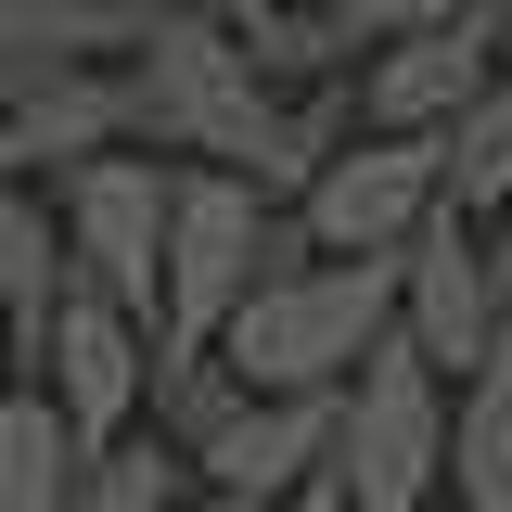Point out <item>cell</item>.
Wrapping results in <instances>:
<instances>
[{
  "instance_id": "2e32d148",
  "label": "cell",
  "mask_w": 512,
  "mask_h": 512,
  "mask_svg": "<svg viewBox=\"0 0 512 512\" xmlns=\"http://www.w3.org/2000/svg\"><path fill=\"white\" fill-rule=\"evenodd\" d=\"M180 487H192V461L154 436V423H128V436H103L77 461V500L64 512H180Z\"/></svg>"
},
{
  "instance_id": "44dd1931",
  "label": "cell",
  "mask_w": 512,
  "mask_h": 512,
  "mask_svg": "<svg viewBox=\"0 0 512 512\" xmlns=\"http://www.w3.org/2000/svg\"><path fill=\"white\" fill-rule=\"evenodd\" d=\"M205 13H218V26H256V13H282V0H205Z\"/></svg>"
},
{
  "instance_id": "3957f363",
  "label": "cell",
  "mask_w": 512,
  "mask_h": 512,
  "mask_svg": "<svg viewBox=\"0 0 512 512\" xmlns=\"http://www.w3.org/2000/svg\"><path fill=\"white\" fill-rule=\"evenodd\" d=\"M295 256H320V244L282 192H256L244 167H180L167 180V320H154V346H218L231 308Z\"/></svg>"
},
{
  "instance_id": "5b68a950",
  "label": "cell",
  "mask_w": 512,
  "mask_h": 512,
  "mask_svg": "<svg viewBox=\"0 0 512 512\" xmlns=\"http://www.w3.org/2000/svg\"><path fill=\"white\" fill-rule=\"evenodd\" d=\"M167 154H90V167H64L52 180V218H64V282L77 295H103L128 320H167Z\"/></svg>"
},
{
  "instance_id": "30bf717a",
  "label": "cell",
  "mask_w": 512,
  "mask_h": 512,
  "mask_svg": "<svg viewBox=\"0 0 512 512\" xmlns=\"http://www.w3.org/2000/svg\"><path fill=\"white\" fill-rule=\"evenodd\" d=\"M128 141V90L116 64H0V180L52 192L64 167L116 154Z\"/></svg>"
},
{
  "instance_id": "6da1fadb",
  "label": "cell",
  "mask_w": 512,
  "mask_h": 512,
  "mask_svg": "<svg viewBox=\"0 0 512 512\" xmlns=\"http://www.w3.org/2000/svg\"><path fill=\"white\" fill-rule=\"evenodd\" d=\"M128 90V141L167 154V167H269V128H282V90L244 64V39L205 13V0H167L141 39L116 52Z\"/></svg>"
},
{
  "instance_id": "5bb4252c",
  "label": "cell",
  "mask_w": 512,
  "mask_h": 512,
  "mask_svg": "<svg viewBox=\"0 0 512 512\" xmlns=\"http://www.w3.org/2000/svg\"><path fill=\"white\" fill-rule=\"evenodd\" d=\"M77 461H90V448H77V423H64L52 410V384H0V512H64L77 500Z\"/></svg>"
},
{
  "instance_id": "277c9868",
  "label": "cell",
  "mask_w": 512,
  "mask_h": 512,
  "mask_svg": "<svg viewBox=\"0 0 512 512\" xmlns=\"http://www.w3.org/2000/svg\"><path fill=\"white\" fill-rule=\"evenodd\" d=\"M320 474L359 512H423L448 487V372L397 320L359 346V372L333 384V461H320Z\"/></svg>"
},
{
  "instance_id": "7402d4cb",
  "label": "cell",
  "mask_w": 512,
  "mask_h": 512,
  "mask_svg": "<svg viewBox=\"0 0 512 512\" xmlns=\"http://www.w3.org/2000/svg\"><path fill=\"white\" fill-rule=\"evenodd\" d=\"M0 384H13V320H0Z\"/></svg>"
},
{
  "instance_id": "ac0fdd59",
  "label": "cell",
  "mask_w": 512,
  "mask_h": 512,
  "mask_svg": "<svg viewBox=\"0 0 512 512\" xmlns=\"http://www.w3.org/2000/svg\"><path fill=\"white\" fill-rule=\"evenodd\" d=\"M308 13H333V26H346L359 52H384V39H397V26H423L436 0H308Z\"/></svg>"
},
{
  "instance_id": "9a60e30c",
  "label": "cell",
  "mask_w": 512,
  "mask_h": 512,
  "mask_svg": "<svg viewBox=\"0 0 512 512\" xmlns=\"http://www.w3.org/2000/svg\"><path fill=\"white\" fill-rule=\"evenodd\" d=\"M436 141H448V205H461V218H500L512 205V64L436 128Z\"/></svg>"
},
{
  "instance_id": "ba28073f",
  "label": "cell",
  "mask_w": 512,
  "mask_h": 512,
  "mask_svg": "<svg viewBox=\"0 0 512 512\" xmlns=\"http://www.w3.org/2000/svg\"><path fill=\"white\" fill-rule=\"evenodd\" d=\"M26 384H52V410L77 423V448L128 436V423H141V384H154V320H128V308H103V295L64 282V308H52V333H39Z\"/></svg>"
},
{
  "instance_id": "d6986e66",
  "label": "cell",
  "mask_w": 512,
  "mask_h": 512,
  "mask_svg": "<svg viewBox=\"0 0 512 512\" xmlns=\"http://www.w3.org/2000/svg\"><path fill=\"white\" fill-rule=\"evenodd\" d=\"M487 282H500V308H512V205L487 218Z\"/></svg>"
},
{
  "instance_id": "e0dca14e",
  "label": "cell",
  "mask_w": 512,
  "mask_h": 512,
  "mask_svg": "<svg viewBox=\"0 0 512 512\" xmlns=\"http://www.w3.org/2000/svg\"><path fill=\"white\" fill-rule=\"evenodd\" d=\"M231 39H244V64L269 77V90H320V77H346V64H359V39H346L333 13H308V0L256 13V26H231Z\"/></svg>"
},
{
  "instance_id": "7c38bea8",
  "label": "cell",
  "mask_w": 512,
  "mask_h": 512,
  "mask_svg": "<svg viewBox=\"0 0 512 512\" xmlns=\"http://www.w3.org/2000/svg\"><path fill=\"white\" fill-rule=\"evenodd\" d=\"M448 512H512V333L448 397Z\"/></svg>"
},
{
  "instance_id": "8fae6325",
  "label": "cell",
  "mask_w": 512,
  "mask_h": 512,
  "mask_svg": "<svg viewBox=\"0 0 512 512\" xmlns=\"http://www.w3.org/2000/svg\"><path fill=\"white\" fill-rule=\"evenodd\" d=\"M320 461H333V397H244L218 436L192 448V487L282 512V500H295V487L320 474Z\"/></svg>"
},
{
  "instance_id": "7a4b0ae2",
  "label": "cell",
  "mask_w": 512,
  "mask_h": 512,
  "mask_svg": "<svg viewBox=\"0 0 512 512\" xmlns=\"http://www.w3.org/2000/svg\"><path fill=\"white\" fill-rule=\"evenodd\" d=\"M384 320H397V256H295V269H269L231 308L218 359L256 397H333Z\"/></svg>"
},
{
  "instance_id": "603a6c76",
  "label": "cell",
  "mask_w": 512,
  "mask_h": 512,
  "mask_svg": "<svg viewBox=\"0 0 512 512\" xmlns=\"http://www.w3.org/2000/svg\"><path fill=\"white\" fill-rule=\"evenodd\" d=\"M500 64H512V0H500Z\"/></svg>"
},
{
  "instance_id": "4fadbf2b",
  "label": "cell",
  "mask_w": 512,
  "mask_h": 512,
  "mask_svg": "<svg viewBox=\"0 0 512 512\" xmlns=\"http://www.w3.org/2000/svg\"><path fill=\"white\" fill-rule=\"evenodd\" d=\"M64 308V218L39 180H0V320H13V372L39 359V333Z\"/></svg>"
},
{
  "instance_id": "9c48e42d",
  "label": "cell",
  "mask_w": 512,
  "mask_h": 512,
  "mask_svg": "<svg viewBox=\"0 0 512 512\" xmlns=\"http://www.w3.org/2000/svg\"><path fill=\"white\" fill-rule=\"evenodd\" d=\"M397 333H410L436 372H474V359L512 333L500 282H487V244H474V218H461V205H436V218L397 244Z\"/></svg>"
},
{
  "instance_id": "ffe728a7",
  "label": "cell",
  "mask_w": 512,
  "mask_h": 512,
  "mask_svg": "<svg viewBox=\"0 0 512 512\" xmlns=\"http://www.w3.org/2000/svg\"><path fill=\"white\" fill-rule=\"evenodd\" d=\"M295 512H359V500H346L333 474H308V487H295ZM423 512H448V500H423Z\"/></svg>"
},
{
  "instance_id": "52a82bcc",
  "label": "cell",
  "mask_w": 512,
  "mask_h": 512,
  "mask_svg": "<svg viewBox=\"0 0 512 512\" xmlns=\"http://www.w3.org/2000/svg\"><path fill=\"white\" fill-rule=\"evenodd\" d=\"M487 77H500V0H436L423 26H397L384 52H359V128L436 141Z\"/></svg>"
},
{
  "instance_id": "8992f818",
  "label": "cell",
  "mask_w": 512,
  "mask_h": 512,
  "mask_svg": "<svg viewBox=\"0 0 512 512\" xmlns=\"http://www.w3.org/2000/svg\"><path fill=\"white\" fill-rule=\"evenodd\" d=\"M436 205H448V141H397V128H346L320 154V180L295 192L320 256H397Z\"/></svg>"
}]
</instances>
